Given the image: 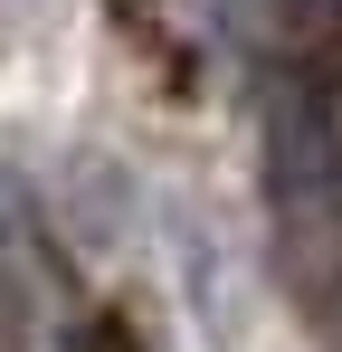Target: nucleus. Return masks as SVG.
<instances>
[{"instance_id":"f257e3e1","label":"nucleus","mask_w":342,"mask_h":352,"mask_svg":"<svg viewBox=\"0 0 342 352\" xmlns=\"http://www.w3.org/2000/svg\"><path fill=\"white\" fill-rule=\"evenodd\" d=\"M266 229L295 286H333L342 267V124L333 96L285 76L266 96Z\"/></svg>"},{"instance_id":"f03ea898","label":"nucleus","mask_w":342,"mask_h":352,"mask_svg":"<svg viewBox=\"0 0 342 352\" xmlns=\"http://www.w3.org/2000/svg\"><path fill=\"white\" fill-rule=\"evenodd\" d=\"M276 10L295 19V29H333V19H342V0H276Z\"/></svg>"}]
</instances>
